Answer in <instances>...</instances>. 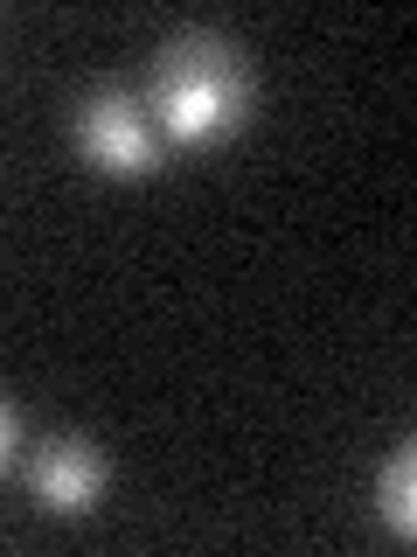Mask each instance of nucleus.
<instances>
[{
    "instance_id": "obj_4",
    "label": "nucleus",
    "mask_w": 417,
    "mask_h": 557,
    "mask_svg": "<svg viewBox=\"0 0 417 557\" xmlns=\"http://www.w3.org/2000/svg\"><path fill=\"white\" fill-rule=\"evenodd\" d=\"M410 495H417V460H410V453H396V460L382 467V516H390L396 536L417 530V502Z\"/></svg>"
},
{
    "instance_id": "obj_3",
    "label": "nucleus",
    "mask_w": 417,
    "mask_h": 557,
    "mask_svg": "<svg viewBox=\"0 0 417 557\" xmlns=\"http://www.w3.org/2000/svg\"><path fill=\"white\" fill-rule=\"evenodd\" d=\"M28 487H35V502H42V509L84 516V509L98 502V487H104V460H98V453L84 446V440H56V446L35 453Z\"/></svg>"
},
{
    "instance_id": "obj_1",
    "label": "nucleus",
    "mask_w": 417,
    "mask_h": 557,
    "mask_svg": "<svg viewBox=\"0 0 417 557\" xmlns=\"http://www.w3.org/2000/svg\"><path fill=\"white\" fill-rule=\"evenodd\" d=\"M243 104V77L230 42L216 35H188L161 57V84H153V112H161V133L181 139V147H202L237 119Z\"/></svg>"
},
{
    "instance_id": "obj_5",
    "label": "nucleus",
    "mask_w": 417,
    "mask_h": 557,
    "mask_svg": "<svg viewBox=\"0 0 417 557\" xmlns=\"http://www.w3.org/2000/svg\"><path fill=\"white\" fill-rule=\"evenodd\" d=\"M8 460H14V411L0 405V467H8Z\"/></svg>"
},
{
    "instance_id": "obj_2",
    "label": "nucleus",
    "mask_w": 417,
    "mask_h": 557,
    "mask_svg": "<svg viewBox=\"0 0 417 557\" xmlns=\"http://www.w3.org/2000/svg\"><path fill=\"white\" fill-rule=\"evenodd\" d=\"M77 147L91 153L98 168H112V174H147V168H153V153H161V133H153V119L139 112L132 98L104 91V98L84 104V119H77Z\"/></svg>"
}]
</instances>
